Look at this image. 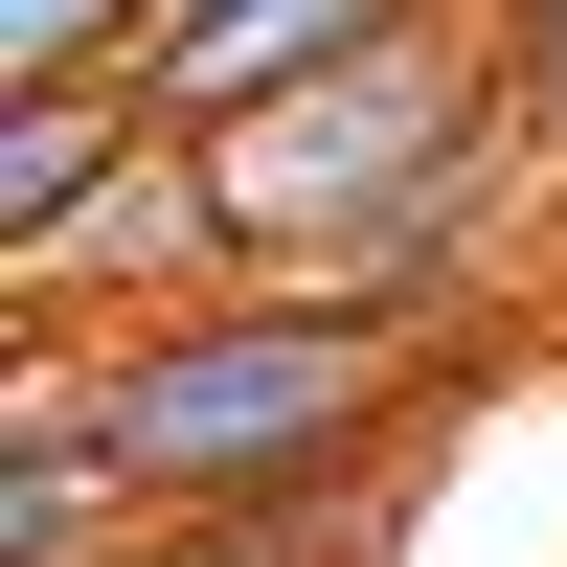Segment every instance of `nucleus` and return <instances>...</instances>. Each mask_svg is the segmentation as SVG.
I'll return each instance as SVG.
<instances>
[{
    "instance_id": "nucleus-1",
    "label": "nucleus",
    "mask_w": 567,
    "mask_h": 567,
    "mask_svg": "<svg viewBox=\"0 0 567 567\" xmlns=\"http://www.w3.org/2000/svg\"><path fill=\"white\" fill-rule=\"evenodd\" d=\"M432 409V318H363L318 272H227V296H159L91 341V432L159 523H227V499H318Z\"/></svg>"
},
{
    "instance_id": "nucleus-2",
    "label": "nucleus",
    "mask_w": 567,
    "mask_h": 567,
    "mask_svg": "<svg viewBox=\"0 0 567 567\" xmlns=\"http://www.w3.org/2000/svg\"><path fill=\"white\" fill-rule=\"evenodd\" d=\"M499 114H523V91H499V0H409V23L341 45V69H296V91H250V114H205L227 250H250V272L341 250L386 182H432L454 136H499Z\"/></svg>"
},
{
    "instance_id": "nucleus-3",
    "label": "nucleus",
    "mask_w": 567,
    "mask_h": 567,
    "mask_svg": "<svg viewBox=\"0 0 567 567\" xmlns=\"http://www.w3.org/2000/svg\"><path fill=\"white\" fill-rule=\"evenodd\" d=\"M0 272H23V318H69V341H91V318H136V296H205V272H250V250H227V182H205V136H136V159L91 182L45 250H0Z\"/></svg>"
},
{
    "instance_id": "nucleus-4",
    "label": "nucleus",
    "mask_w": 567,
    "mask_h": 567,
    "mask_svg": "<svg viewBox=\"0 0 567 567\" xmlns=\"http://www.w3.org/2000/svg\"><path fill=\"white\" fill-rule=\"evenodd\" d=\"M499 227H523V114H499V136H454L432 182H386V205H363L341 250H296V272H318V296H363V318H454Z\"/></svg>"
},
{
    "instance_id": "nucleus-5",
    "label": "nucleus",
    "mask_w": 567,
    "mask_h": 567,
    "mask_svg": "<svg viewBox=\"0 0 567 567\" xmlns=\"http://www.w3.org/2000/svg\"><path fill=\"white\" fill-rule=\"evenodd\" d=\"M182 0H0V91H45V69H136Z\"/></svg>"
},
{
    "instance_id": "nucleus-6",
    "label": "nucleus",
    "mask_w": 567,
    "mask_h": 567,
    "mask_svg": "<svg viewBox=\"0 0 567 567\" xmlns=\"http://www.w3.org/2000/svg\"><path fill=\"white\" fill-rule=\"evenodd\" d=\"M136 567H318V499H227L205 545H136Z\"/></svg>"
}]
</instances>
